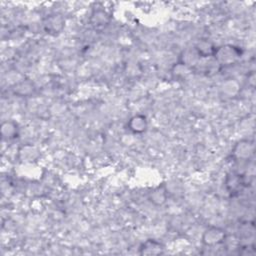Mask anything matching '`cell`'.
Here are the masks:
<instances>
[{"label":"cell","instance_id":"11","mask_svg":"<svg viewBox=\"0 0 256 256\" xmlns=\"http://www.w3.org/2000/svg\"><path fill=\"white\" fill-rule=\"evenodd\" d=\"M108 21H109V17H108V14L105 11L98 10V11L94 12V14L92 15V24L95 27L104 26L108 23Z\"/></svg>","mask_w":256,"mask_h":256},{"label":"cell","instance_id":"8","mask_svg":"<svg viewBox=\"0 0 256 256\" xmlns=\"http://www.w3.org/2000/svg\"><path fill=\"white\" fill-rule=\"evenodd\" d=\"M167 195H168V192H167L165 185H161V186H158L151 192L149 195V200L157 206H161L166 202Z\"/></svg>","mask_w":256,"mask_h":256},{"label":"cell","instance_id":"1","mask_svg":"<svg viewBox=\"0 0 256 256\" xmlns=\"http://www.w3.org/2000/svg\"><path fill=\"white\" fill-rule=\"evenodd\" d=\"M241 50L238 47L233 45H224L215 48L213 56L215 61L220 65H230L237 61V59L241 56Z\"/></svg>","mask_w":256,"mask_h":256},{"label":"cell","instance_id":"3","mask_svg":"<svg viewBox=\"0 0 256 256\" xmlns=\"http://www.w3.org/2000/svg\"><path fill=\"white\" fill-rule=\"evenodd\" d=\"M254 153V144L249 140H241L233 148L232 154L236 159L247 160Z\"/></svg>","mask_w":256,"mask_h":256},{"label":"cell","instance_id":"7","mask_svg":"<svg viewBox=\"0 0 256 256\" xmlns=\"http://www.w3.org/2000/svg\"><path fill=\"white\" fill-rule=\"evenodd\" d=\"M45 30L49 33H59L64 27V20L59 15H51L49 18H47L44 23Z\"/></svg>","mask_w":256,"mask_h":256},{"label":"cell","instance_id":"2","mask_svg":"<svg viewBox=\"0 0 256 256\" xmlns=\"http://www.w3.org/2000/svg\"><path fill=\"white\" fill-rule=\"evenodd\" d=\"M226 240V233L222 228L211 226L208 227L202 235V243L205 246L213 247L224 243Z\"/></svg>","mask_w":256,"mask_h":256},{"label":"cell","instance_id":"10","mask_svg":"<svg viewBox=\"0 0 256 256\" xmlns=\"http://www.w3.org/2000/svg\"><path fill=\"white\" fill-rule=\"evenodd\" d=\"M1 134L4 139H13L17 137V125L12 121H5L1 125Z\"/></svg>","mask_w":256,"mask_h":256},{"label":"cell","instance_id":"9","mask_svg":"<svg viewBox=\"0 0 256 256\" xmlns=\"http://www.w3.org/2000/svg\"><path fill=\"white\" fill-rule=\"evenodd\" d=\"M215 48L216 47H214L209 41L202 40V41H199L197 43V45L195 46L194 49L196 50V52L198 53L200 58H207V57L213 56Z\"/></svg>","mask_w":256,"mask_h":256},{"label":"cell","instance_id":"4","mask_svg":"<svg viewBox=\"0 0 256 256\" xmlns=\"http://www.w3.org/2000/svg\"><path fill=\"white\" fill-rule=\"evenodd\" d=\"M225 185L228 192H230L232 195H234L236 193H239V192L242 190V188L245 185V181L242 175L237 173H230L227 175Z\"/></svg>","mask_w":256,"mask_h":256},{"label":"cell","instance_id":"6","mask_svg":"<svg viewBox=\"0 0 256 256\" xmlns=\"http://www.w3.org/2000/svg\"><path fill=\"white\" fill-rule=\"evenodd\" d=\"M147 120L146 117L144 115H135L130 118L129 122H128V128L133 132V133H143L145 132L147 129Z\"/></svg>","mask_w":256,"mask_h":256},{"label":"cell","instance_id":"5","mask_svg":"<svg viewBox=\"0 0 256 256\" xmlns=\"http://www.w3.org/2000/svg\"><path fill=\"white\" fill-rule=\"evenodd\" d=\"M162 244L154 239H149L140 246L139 253L141 255H159L163 253Z\"/></svg>","mask_w":256,"mask_h":256}]
</instances>
